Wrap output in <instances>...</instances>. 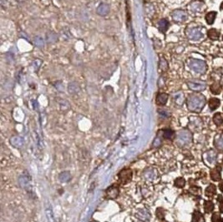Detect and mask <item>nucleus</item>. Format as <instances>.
<instances>
[{
	"instance_id": "obj_21",
	"label": "nucleus",
	"mask_w": 223,
	"mask_h": 222,
	"mask_svg": "<svg viewBox=\"0 0 223 222\" xmlns=\"http://www.w3.org/2000/svg\"><path fill=\"white\" fill-rule=\"evenodd\" d=\"M217 17V13L216 12H210L206 15V20L208 24H212L215 21V19Z\"/></svg>"
},
{
	"instance_id": "obj_35",
	"label": "nucleus",
	"mask_w": 223,
	"mask_h": 222,
	"mask_svg": "<svg viewBox=\"0 0 223 222\" xmlns=\"http://www.w3.org/2000/svg\"><path fill=\"white\" fill-rule=\"evenodd\" d=\"M220 211L223 213V203L221 205V206H220Z\"/></svg>"
},
{
	"instance_id": "obj_27",
	"label": "nucleus",
	"mask_w": 223,
	"mask_h": 222,
	"mask_svg": "<svg viewBox=\"0 0 223 222\" xmlns=\"http://www.w3.org/2000/svg\"><path fill=\"white\" fill-rule=\"evenodd\" d=\"M215 146L219 150H223V136H220L215 140Z\"/></svg>"
},
{
	"instance_id": "obj_33",
	"label": "nucleus",
	"mask_w": 223,
	"mask_h": 222,
	"mask_svg": "<svg viewBox=\"0 0 223 222\" xmlns=\"http://www.w3.org/2000/svg\"><path fill=\"white\" fill-rule=\"evenodd\" d=\"M160 68L162 70H166L168 69V64L164 59H161V62H160Z\"/></svg>"
},
{
	"instance_id": "obj_19",
	"label": "nucleus",
	"mask_w": 223,
	"mask_h": 222,
	"mask_svg": "<svg viewBox=\"0 0 223 222\" xmlns=\"http://www.w3.org/2000/svg\"><path fill=\"white\" fill-rule=\"evenodd\" d=\"M118 195H119V190H118V188H116V187L109 188V190H108V191H107V196H108L109 198H111V199L117 197Z\"/></svg>"
},
{
	"instance_id": "obj_5",
	"label": "nucleus",
	"mask_w": 223,
	"mask_h": 222,
	"mask_svg": "<svg viewBox=\"0 0 223 222\" xmlns=\"http://www.w3.org/2000/svg\"><path fill=\"white\" fill-rule=\"evenodd\" d=\"M187 85L193 91H202L207 87V84L204 81H189Z\"/></svg>"
},
{
	"instance_id": "obj_29",
	"label": "nucleus",
	"mask_w": 223,
	"mask_h": 222,
	"mask_svg": "<svg viewBox=\"0 0 223 222\" xmlns=\"http://www.w3.org/2000/svg\"><path fill=\"white\" fill-rule=\"evenodd\" d=\"M163 135L166 139H172L174 136V131H172L171 129H166L163 131Z\"/></svg>"
},
{
	"instance_id": "obj_22",
	"label": "nucleus",
	"mask_w": 223,
	"mask_h": 222,
	"mask_svg": "<svg viewBox=\"0 0 223 222\" xmlns=\"http://www.w3.org/2000/svg\"><path fill=\"white\" fill-rule=\"evenodd\" d=\"M216 159H217V154L213 150H210L209 152H207V160L208 161V163L213 164L215 162Z\"/></svg>"
},
{
	"instance_id": "obj_13",
	"label": "nucleus",
	"mask_w": 223,
	"mask_h": 222,
	"mask_svg": "<svg viewBox=\"0 0 223 222\" xmlns=\"http://www.w3.org/2000/svg\"><path fill=\"white\" fill-rule=\"evenodd\" d=\"M168 94L165 93H160L158 94L157 97H156V103L159 105H165L168 100Z\"/></svg>"
},
{
	"instance_id": "obj_12",
	"label": "nucleus",
	"mask_w": 223,
	"mask_h": 222,
	"mask_svg": "<svg viewBox=\"0 0 223 222\" xmlns=\"http://www.w3.org/2000/svg\"><path fill=\"white\" fill-rule=\"evenodd\" d=\"M169 25H170V24H169V21L166 20L165 19H161V20L158 22V29H159V30L161 32V33H166L167 30H168V29H169Z\"/></svg>"
},
{
	"instance_id": "obj_28",
	"label": "nucleus",
	"mask_w": 223,
	"mask_h": 222,
	"mask_svg": "<svg viewBox=\"0 0 223 222\" xmlns=\"http://www.w3.org/2000/svg\"><path fill=\"white\" fill-rule=\"evenodd\" d=\"M42 60L41 59H36L35 60H34L33 63H32V65H33V68L35 71H38L39 69V68L42 65Z\"/></svg>"
},
{
	"instance_id": "obj_1",
	"label": "nucleus",
	"mask_w": 223,
	"mask_h": 222,
	"mask_svg": "<svg viewBox=\"0 0 223 222\" xmlns=\"http://www.w3.org/2000/svg\"><path fill=\"white\" fill-rule=\"evenodd\" d=\"M206 104V99L201 94H192L187 99V108L192 112H200Z\"/></svg>"
},
{
	"instance_id": "obj_2",
	"label": "nucleus",
	"mask_w": 223,
	"mask_h": 222,
	"mask_svg": "<svg viewBox=\"0 0 223 222\" xmlns=\"http://www.w3.org/2000/svg\"><path fill=\"white\" fill-rule=\"evenodd\" d=\"M189 68L197 74H204L207 71V64L200 59H191L188 63Z\"/></svg>"
},
{
	"instance_id": "obj_14",
	"label": "nucleus",
	"mask_w": 223,
	"mask_h": 222,
	"mask_svg": "<svg viewBox=\"0 0 223 222\" xmlns=\"http://www.w3.org/2000/svg\"><path fill=\"white\" fill-rule=\"evenodd\" d=\"M10 142L12 145H14L16 148H20V147H22V145H24V140L21 137H19V136L12 137Z\"/></svg>"
},
{
	"instance_id": "obj_24",
	"label": "nucleus",
	"mask_w": 223,
	"mask_h": 222,
	"mask_svg": "<svg viewBox=\"0 0 223 222\" xmlns=\"http://www.w3.org/2000/svg\"><path fill=\"white\" fill-rule=\"evenodd\" d=\"M213 120H214V123L217 124V125H221V124L223 123V118L222 116V114L220 113H217L214 115L213 117Z\"/></svg>"
},
{
	"instance_id": "obj_9",
	"label": "nucleus",
	"mask_w": 223,
	"mask_h": 222,
	"mask_svg": "<svg viewBox=\"0 0 223 222\" xmlns=\"http://www.w3.org/2000/svg\"><path fill=\"white\" fill-rule=\"evenodd\" d=\"M119 179L121 180V181L123 183H127L128 181H130L131 179V176H132V172L130 170H123L119 173Z\"/></svg>"
},
{
	"instance_id": "obj_31",
	"label": "nucleus",
	"mask_w": 223,
	"mask_h": 222,
	"mask_svg": "<svg viewBox=\"0 0 223 222\" xmlns=\"http://www.w3.org/2000/svg\"><path fill=\"white\" fill-rule=\"evenodd\" d=\"M214 208V205L212 204V201H207V203L205 204V211L207 212H211Z\"/></svg>"
},
{
	"instance_id": "obj_11",
	"label": "nucleus",
	"mask_w": 223,
	"mask_h": 222,
	"mask_svg": "<svg viewBox=\"0 0 223 222\" xmlns=\"http://www.w3.org/2000/svg\"><path fill=\"white\" fill-rule=\"evenodd\" d=\"M58 40H59V36L56 33L49 31L46 34V42L48 44H54Z\"/></svg>"
},
{
	"instance_id": "obj_17",
	"label": "nucleus",
	"mask_w": 223,
	"mask_h": 222,
	"mask_svg": "<svg viewBox=\"0 0 223 222\" xmlns=\"http://www.w3.org/2000/svg\"><path fill=\"white\" fill-rule=\"evenodd\" d=\"M209 107L210 109H212V110H214V109H217L219 107V105H220V100L216 98H212L210 100H209Z\"/></svg>"
},
{
	"instance_id": "obj_10",
	"label": "nucleus",
	"mask_w": 223,
	"mask_h": 222,
	"mask_svg": "<svg viewBox=\"0 0 223 222\" xmlns=\"http://www.w3.org/2000/svg\"><path fill=\"white\" fill-rule=\"evenodd\" d=\"M68 91L70 94H77L80 91V86L77 82H71L68 85Z\"/></svg>"
},
{
	"instance_id": "obj_4",
	"label": "nucleus",
	"mask_w": 223,
	"mask_h": 222,
	"mask_svg": "<svg viewBox=\"0 0 223 222\" xmlns=\"http://www.w3.org/2000/svg\"><path fill=\"white\" fill-rule=\"evenodd\" d=\"M171 16H172L173 20L176 21L177 23L185 22L187 19V17H188L187 12H185L184 10H181V9H177V10L173 11Z\"/></svg>"
},
{
	"instance_id": "obj_6",
	"label": "nucleus",
	"mask_w": 223,
	"mask_h": 222,
	"mask_svg": "<svg viewBox=\"0 0 223 222\" xmlns=\"http://www.w3.org/2000/svg\"><path fill=\"white\" fill-rule=\"evenodd\" d=\"M192 140V134L187 130H182L178 134V142L182 145H185L190 143Z\"/></svg>"
},
{
	"instance_id": "obj_8",
	"label": "nucleus",
	"mask_w": 223,
	"mask_h": 222,
	"mask_svg": "<svg viewBox=\"0 0 223 222\" xmlns=\"http://www.w3.org/2000/svg\"><path fill=\"white\" fill-rule=\"evenodd\" d=\"M205 9V4L204 3L201 1H194L190 4V9L193 13H199L202 12Z\"/></svg>"
},
{
	"instance_id": "obj_16",
	"label": "nucleus",
	"mask_w": 223,
	"mask_h": 222,
	"mask_svg": "<svg viewBox=\"0 0 223 222\" xmlns=\"http://www.w3.org/2000/svg\"><path fill=\"white\" fill-rule=\"evenodd\" d=\"M19 184L25 190H29V188H31V184H30L29 181L28 180V177H26V176H22L19 179Z\"/></svg>"
},
{
	"instance_id": "obj_23",
	"label": "nucleus",
	"mask_w": 223,
	"mask_h": 222,
	"mask_svg": "<svg viewBox=\"0 0 223 222\" xmlns=\"http://www.w3.org/2000/svg\"><path fill=\"white\" fill-rule=\"evenodd\" d=\"M59 181H61L62 182H68L71 179V176L69 174V172H67V171H64V172H62L60 175H59Z\"/></svg>"
},
{
	"instance_id": "obj_30",
	"label": "nucleus",
	"mask_w": 223,
	"mask_h": 222,
	"mask_svg": "<svg viewBox=\"0 0 223 222\" xmlns=\"http://www.w3.org/2000/svg\"><path fill=\"white\" fill-rule=\"evenodd\" d=\"M175 186L179 187V188H182L185 186V180L183 178H178L175 181Z\"/></svg>"
},
{
	"instance_id": "obj_15",
	"label": "nucleus",
	"mask_w": 223,
	"mask_h": 222,
	"mask_svg": "<svg viewBox=\"0 0 223 222\" xmlns=\"http://www.w3.org/2000/svg\"><path fill=\"white\" fill-rule=\"evenodd\" d=\"M173 99L175 100V103L178 105H182L184 103V94L182 92H177L173 95Z\"/></svg>"
},
{
	"instance_id": "obj_20",
	"label": "nucleus",
	"mask_w": 223,
	"mask_h": 222,
	"mask_svg": "<svg viewBox=\"0 0 223 222\" xmlns=\"http://www.w3.org/2000/svg\"><path fill=\"white\" fill-rule=\"evenodd\" d=\"M208 37L212 39V40H217L218 39H219V36H220V34H219V33H218L217 30H216L215 29H210L207 33Z\"/></svg>"
},
{
	"instance_id": "obj_26",
	"label": "nucleus",
	"mask_w": 223,
	"mask_h": 222,
	"mask_svg": "<svg viewBox=\"0 0 223 222\" xmlns=\"http://www.w3.org/2000/svg\"><path fill=\"white\" fill-rule=\"evenodd\" d=\"M221 89H222V87H221V85H220V84H218V83H216V84H212V86H211V90H212V92L213 94H220L221 92Z\"/></svg>"
},
{
	"instance_id": "obj_32",
	"label": "nucleus",
	"mask_w": 223,
	"mask_h": 222,
	"mask_svg": "<svg viewBox=\"0 0 223 222\" xmlns=\"http://www.w3.org/2000/svg\"><path fill=\"white\" fill-rule=\"evenodd\" d=\"M46 214H47V217H48V219H49V221L50 222H54V216H53V212L51 211V209L50 208H48L46 210Z\"/></svg>"
},
{
	"instance_id": "obj_7",
	"label": "nucleus",
	"mask_w": 223,
	"mask_h": 222,
	"mask_svg": "<svg viewBox=\"0 0 223 222\" xmlns=\"http://www.w3.org/2000/svg\"><path fill=\"white\" fill-rule=\"evenodd\" d=\"M110 11V7L108 4L100 3L96 9V13L99 16H106Z\"/></svg>"
},
{
	"instance_id": "obj_25",
	"label": "nucleus",
	"mask_w": 223,
	"mask_h": 222,
	"mask_svg": "<svg viewBox=\"0 0 223 222\" xmlns=\"http://www.w3.org/2000/svg\"><path fill=\"white\" fill-rule=\"evenodd\" d=\"M216 189H217V188L213 186V185H211L210 186H208L207 191H206L207 196H213L216 194V192H217V190H216Z\"/></svg>"
},
{
	"instance_id": "obj_37",
	"label": "nucleus",
	"mask_w": 223,
	"mask_h": 222,
	"mask_svg": "<svg viewBox=\"0 0 223 222\" xmlns=\"http://www.w3.org/2000/svg\"><path fill=\"white\" fill-rule=\"evenodd\" d=\"M221 9H223V3L221 4Z\"/></svg>"
},
{
	"instance_id": "obj_34",
	"label": "nucleus",
	"mask_w": 223,
	"mask_h": 222,
	"mask_svg": "<svg viewBox=\"0 0 223 222\" xmlns=\"http://www.w3.org/2000/svg\"><path fill=\"white\" fill-rule=\"evenodd\" d=\"M159 112H160V114H161V115H163V116H166V117L169 116V114H168V112H167V111H166V110H159Z\"/></svg>"
},
{
	"instance_id": "obj_18",
	"label": "nucleus",
	"mask_w": 223,
	"mask_h": 222,
	"mask_svg": "<svg viewBox=\"0 0 223 222\" xmlns=\"http://www.w3.org/2000/svg\"><path fill=\"white\" fill-rule=\"evenodd\" d=\"M34 43L35 44V46L39 49H43L44 47V41L43 39V38L40 36H35L34 38Z\"/></svg>"
},
{
	"instance_id": "obj_3",
	"label": "nucleus",
	"mask_w": 223,
	"mask_h": 222,
	"mask_svg": "<svg viewBox=\"0 0 223 222\" xmlns=\"http://www.w3.org/2000/svg\"><path fill=\"white\" fill-rule=\"evenodd\" d=\"M187 36L189 39L193 41H198L203 38L202 29L200 27H191L187 29Z\"/></svg>"
},
{
	"instance_id": "obj_36",
	"label": "nucleus",
	"mask_w": 223,
	"mask_h": 222,
	"mask_svg": "<svg viewBox=\"0 0 223 222\" xmlns=\"http://www.w3.org/2000/svg\"><path fill=\"white\" fill-rule=\"evenodd\" d=\"M220 188H221V191H223V182L222 183H221V185H220Z\"/></svg>"
}]
</instances>
